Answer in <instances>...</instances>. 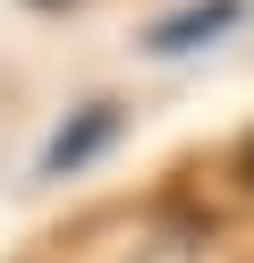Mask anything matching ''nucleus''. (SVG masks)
Wrapping results in <instances>:
<instances>
[{"label":"nucleus","instance_id":"nucleus-1","mask_svg":"<svg viewBox=\"0 0 254 263\" xmlns=\"http://www.w3.org/2000/svg\"><path fill=\"white\" fill-rule=\"evenodd\" d=\"M246 26V0H195V9H178V17L144 26V51H203V43L237 34Z\"/></svg>","mask_w":254,"mask_h":263},{"label":"nucleus","instance_id":"nucleus-2","mask_svg":"<svg viewBox=\"0 0 254 263\" xmlns=\"http://www.w3.org/2000/svg\"><path fill=\"white\" fill-rule=\"evenodd\" d=\"M110 136H119V110H110V102H85L76 119H68L60 136H51V153H43V170H51V178H68V170H85V161H93V153H102V144H110Z\"/></svg>","mask_w":254,"mask_h":263},{"label":"nucleus","instance_id":"nucleus-3","mask_svg":"<svg viewBox=\"0 0 254 263\" xmlns=\"http://www.w3.org/2000/svg\"><path fill=\"white\" fill-rule=\"evenodd\" d=\"M51 9H60V0H51Z\"/></svg>","mask_w":254,"mask_h":263}]
</instances>
